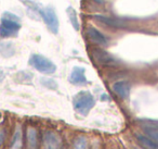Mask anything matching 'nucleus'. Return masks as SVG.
Returning <instances> with one entry per match:
<instances>
[{"instance_id":"f257e3e1","label":"nucleus","mask_w":158,"mask_h":149,"mask_svg":"<svg viewBox=\"0 0 158 149\" xmlns=\"http://www.w3.org/2000/svg\"><path fill=\"white\" fill-rule=\"evenodd\" d=\"M21 29V20L11 12H5L0 21V36L3 38L14 37Z\"/></svg>"},{"instance_id":"f03ea898","label":"nucleus","mask_w":158,"mask_h":149,"mask_svg":"<svg viewBox=\"0 0 158 149\" xmlns=\"http://www.w3.org/2000/svg\"><path fill=\"white\" fill-rule=\"evenodd\" d=\"M73 106L77 113L87 115L95 106V99L90 92H80L73 99Z\"/></svg>"},{"instance_id":"7ed1b4c3","label":"nucleus","mask_w":158,"mask_h":149,"mask_svg":"<svg viewBox=\"0 0 158 149\" xmlns=\"http://www.w3.org/2000/svg\"><path fill=\"white\" fill-rule=\"evenodd\" d=\"M29 64L44 74H52L56 71V65L50 59L41 55H33L29 59Z\"/></svg>"},{"instance_id":"20e7f679","label":"nucleus","mask_w":158,"mask_h":149,"mask_svg":"<svg viewBox=\"0 0 158 149\" xmlns=\"http://www.w3.org/2000/svg\"><path fill=\"white\" fill-rule=\"evenodd\" d=\"M41 20L46 23L48 29L53 34H57L60 29V22L59 18L56 16V12L52 7H44L41 12Z\"/></svg>"},{"instance_id":"39448f33","label":"nucleus","mask_w":158,"mask_h":149,"mask_svg":"<svg viewBox=\"0 0 158 149\" xmlns=\"http://www.w3.org/2000/svg\"><path fill=\"white\" fill-rule=\"evenodd\" d=\"M92 58L97 63L101 64L104 66H113L117 63L116 59H115L113 56H110L108 52H106L105 50H102V49L95 48L92 50Z\"/></svg>"},{"instance_id":"423d86ee","label":"nucleus","mask_w":158,"mask_h":149,"mask_svg":"<svg viewBox=\"0 0 158 149\" xmlns=\"http://www.w3.org/2000/svg\"><path fill=\"white\" fill-rule=\"evenodd\" d=\"M68 81L76 86H85L88 84L86 79V70L82 66H75L68 77Z\"/></svg>"},{"instance_id":"0eeeda50","label":"nucleus","mask_w":158,"mask_h":149,"mask_svg":"<svg viewBox=\"0 0 158 149\" xmlns=\"http://www.w3.org/2000/svg\"><path fill=\"white\" fill-rule=\"evenodd\" d=\"M92 19L97 22H100L108 27H113V29H121L125 26L123 21L118 18H113V16H103V14H94L92 16Z\"/></svg>"},{"instance_id":"6e6552de","label":"nucleus","mask_w":158,"mask_h":149,"mask_svg":"<svg viewBox=\"0 0 158 149\" xmlns=\"http://www.w3.org/2000/svg\"><path fill=\"white\" fill-rule=\"evenodd\" d=\"M23 3L29 18H31L33 20H41V12L44 7L40 3L33 0H23Z\"/></svg>"},{"instance_id":"1a4fd4ad","label":"nucleus","mask_w":158,"mask_h":149,"mask_svg":"<svg viewBox=\"0 0 158 149\" xmlns=\"http://www.w3.org/2000/svg\"><path fill=\"white\" fill-rule=\"evenodd\" d=\"M87 34H88L89 38L91 39V42H93L94 44L99 45V46H107L108 40L99 29H97L95 27H88L87 29Z\"/></svg>"},{"instance_id":"9d476101","label":"nucleus","mask_w":158,"mask_h":149,"mask_svg":"<svg viewBox=\"0 0 158 149\" xmlns=\"http://www.w3.org/2000/svg\"><path fill=\"white\" fill-rule=\"evenodd\" d=\"M44 147L46 149H60L62 145V140L59 136L53 132L49 131L44 134Z\"/></svg>"},{"instance_id":"9b49d317","label":"nucleus","mask_w":158,"mask_h":149,"mask_svg":"<svg viewBox=\"0 0 158 149\" xmlns=\"http://www.w3.org/2000/svg\"><path fill=\"white\" fill-rule=\"evenodd\" d=\"M113 89H114V92L123 99H127L130 95V85L128 82H125V81L116 82V83L113 85Z\"/></svg>"},{"instance_id":"f8f14e48","label":"nucleus","mask_w":158,"mask_h":149,"mask_svg":"<svg viewBox=\"0 0 158 149\" xmlns=\"http://www.w3.org/2000/svg\"><path fill=\"white\" fill-rule=\"evenodd\" d=\"M15 46L12 42H0V55L5 58H10L15 55Z\"/></svg>"},{"instance_id":"ddd939ff","label":"nucleus","mask_w":158,"mask_h":149,"mask_svg":"<svg viewBox=\"0 0 158 149\" xmlns=\"http://www.w3.org/2000/svg\"><path fill=\"white\" fill-rule=\"evenodd\" d=\"M37 137H38L37 129H34V127H28V129H27V142H28L29 149L37 148V144H38Z\"/></svg>"},{"instance_id":"4468645a","label":"nucleus","mask_w":158,"mask_h":149,"mask_svg":"<svg viewBox=\"0 0 158 149\" xmlns=\"http://www.w3.org/2000/svg\"><path fill=\"white\" fill-rule=\"evenodd\" d=\"M66 13L68 16V19H69V22L72 24V26L74 27L75 31H79L80 29V24H79V20H78V16H77L76 10L73 7H68L66 9Z\"/></svg>"},{"instance_id":"2eb2a0df","label":"nucleus","mask_w":158,"mask_h":149,"mask_svg":"<svg viewBox=\"0 0 158 149\" xmlns=\"http://www.w3.org/2000/svg\"><path fill=\"white\" fill-rule=\"evenodd\" d=\"M136 138L143 145L145 146L146 148H149V149H158V142H155V140L151 139L149 137L147 136H144V135H136Z\"/></svg>"},{"instance_id":"dca6fc26","label":"nucleus","mask_w":158,"mask_h":149,"mask_svg":"<svg viewBox=\"0 0 158 149\" xmlns=\"http://www.w3.org/2000/svg\"><path fill=\"white\" fill-rule=\"evenodd\" d=\"M21 146H22V132H21V129L18 127L12 138L10 149H21Z\"/></svg>"},{"instance_id":"f3484780","label":"nucleus","mask_w":158,"mask_h":149,"mask_svg":"<svg viewBox=\"0 0 158 149\" xmlns=\"http://www.w3.org/2000/svg\"><path fill=\"white\" fill-rule=\"evenodd\" d=\"M143 131H144L145 135H146L147 137H149L151 139H153L158 142V127L144 126L143 127Z\"/></svg>"},{"instance_id":"a211bd4d","label":"nucleus","mask_w":158,"mask_h":149,"mask_svg":"<svg viewBox=\"0 0 158 149\" xmlns=\"http://www.w3.org/2000/svg\"><path fill=\"white\" fill-rule=\"evenodd\" d=\"M40 83L42 86L47 88H50V89H56L57 88V83L52 79H48V77H41L40 79Z\"/></svg>"},{"instance_id":"6ab92c4d","label":"nucleus","mask_w":158,"mask_h":149,"mask_svg":"<svg viewBox=\"0 0 158 149\" xmlns=\"http://www.w3.org/2000/svg\"><path fill=\"white\" fill-rule=\"evenodd\" d=\"M74 149H87V139L84 136H78L74 140Z\"/></svg>"},{"instance_id":"aec40b11","label":"nucleus","mask_w":158,"mask_h":149,"mask_svg":"<svg viewBox=\"0 0 158 149\" xmlns=\"http://www.w3.org/2000/svg\"><path fill=\"white\" fill-rule=\"evenodd\" d=\"M5 137H6V132L5 129H0V146L3 144L5 142Z\"/></svg>"},{"instance_id":"412c9836","label":"nucleus","mask_w":158,"mask_h":149,"mask_svg":"<svg viewBox=\"0 0 158 149\" xmlns=\"http://www.w3.org/2000/svg\"><path fill=\"white\" fill-rule=\"evenodd\" d=\"M92 1H94V2L98 3V5H104V3L106 2L105 0H92Z\"/></svg>"},{"instance_id":"4be33fe9","label":"nucleus","mask_w":158,"mask_h":149,"mask_svg":"<svg viewBox=\"0 0 158 149\" xmlns=\"http://www.w3.org/2000/svg\"><path fill=\"white\" fill-rule=\"evenodd\" d=\"M2 76H3V73H2V71L0 70V81H1V79H2Z\"/></svg>"},{"instance_id":"5701e85b","label":"nucleus","mask_w":158,"mask_h":149,"mask_svg":"<svg viewBox=\"0 0 158 149\" xmlns=\"http://www.w3.org/2000/svg\"><path fill=\"white\" fill-rule=\"evenodd\" d=\"M0 118H1V113H0Z\"/></svg>"}]
</instances>
